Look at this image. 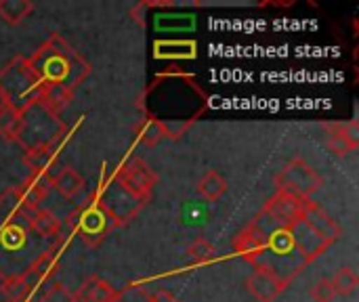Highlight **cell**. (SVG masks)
<instances>
[{
    "mask_svg": "<svg viewBox=\"0 0 359 302\" xmlns=\"http://www.w3.org/2000/svg\"><path fill=\"white\" fill-rule=\"evenodd\" d=\"M265 231L261 229V225L252 219L233 240V252L238 256H242L244 261H248L252 267L261 261L263 252H265Z\"/></svg>",
    "mask_w": 359,
    "mask_h": 302,
    "instance_id": "obj_8",
    "label": "cell"
},
{
    "mask_svg": "<svg viewBox=\"0 0 359 302\" xmlns=\"http://www.w3.org/2000/svg\"><path fill=\"white\" fill-rule=\"evenodd\" d=\"M145 302H179V298L172 292H168V290H156V292H151L147 296Z\"/></svg>",
    "mask_w": 359,
    "mask_h": 302,
    "instance_id": "obj_26",
    "label": "cell"
},
{
    "mask_svg": "<svg viewBox=\"0 0 359 302\" xmlns=\"http://www.w3.org/2000/svg\"><path fill=\"white\" fill-rule=\"evenodd\" d=\"M34 13L32 0H0V19L6 25H19Z\"/></svg>",
    "mask_w": 359,
    "mask_h": 302,
    "instance_id": "obj_17",
    "label": "cell"
},
{
    "mask_svg": "<svg viewBox=\"0 0 359 302\" xmlns=\"http://www.w3.org/2000/svg\"><path fill=\"white\" fill-rule=\"evenodd\" d=\"M341 128H343V137H345V141L349 143V147H351V149H358L359 147V122L358 120L341 122Z\"/></svg>",
    "mask_w": 359,
    "mask_h": 302,
    "instance_id": "obj_25",
    "label": "cell"
},
{
    "mask_svg": "<svg viewBox=\"0 0 359 302\" xmlns=\"http://www.w3.org/2000/svg\"><path fill=\"white\" fill-rule=\"evenodd\" d=\"M17 187L23 193V198L27 200L29 206L40 208L38 204L44 202L48 191H50V172H29V177Z\"/></svg>",
    "mask_w": 359,
    "mask_h": 302,
    "instance_id": "obj_13",
    "label": "cell"
},
{
    "mask_svg": "<svg viewBox=\"0 0 359 302\" xmlns=\"http://www.w3.org/2000/svg\"><path fill=\"white\" fill-rule=\"evenodd\" d=\"M2 294L6 296V302H27L32 301V290L29 286L25 284V280L19 275H13V277H6L2 282Z\"/></svg>",
    "mask_w": 359,
    "mask_h": 302,
    "instance_id": "obj_20",
    "label": "cell"
},
{
    "mask_svg": "<svg viewBox=\"0 0 359 302\" xmlns=\"http://www.w3.org/2000/svg\"><path fill=\"white\" fill-rule=\"evenodd\" d=\"M303 219V200L284 191H276L273 198L263 206L255 221L265 229H290Z\"/></svg>",
    "mask_w": 359,
    "mask_h": 302,
    "instance_id": "obj_6",
    "label": "cell"
},
{
    "mask_svg": "<svg viewBox=\"0 0 359 302\" xmlns=\"http://www.w3.org/2000/svg\"><path fill=\"white\" fill-rule=\"evenodd\" d=\"M311 298L316 302H332L337 298V292H334V288H332V284H330V280H320L313 288H311Z\"/></svg>",
    "mask_w": 359,
    "mask_h": 302,
    "instance_id": "obj_24",
    "label": "cell"
},
{
    "mask_svg": "<svg viewBox=\"0 0 359 302\" xmlns=\"http://www.w3.org/2000/svg\"><path fill=\"white\" fill-rule=\"evenodd\" d=\"M187 259H189V263L196 265V267L210 265V263L217 261V248H215L208 240L198 238V240L187 248Z\"/></svg>",
    "mask_w": 359,
    "mask_h": 302,
    "instance_id": "obj_19",
    "label": "cell"
},
{
    "mask_svg": "<svg viewBox=\"0 0 359 302\" xmlns=\"http://www.w3.org/2000/svg\"><path fill=\"white\" fill-rule=\"evenodd\" d=\"M227 187H229V183H227V179L219 170H208L198 181V193L206 202H219L227 193Z\"/></svg>",
    "mask_w": 359,
    "mask_h": 302,
    "instance_id": "obj_15",
    "label": "cell"
},
{
    "mask_svg": "<svg viewBox=\"0 0 359 302\" xmlns=\"http://www.w3.org/2000/svg\"><path fill=\"white\" fill-rule=\"evenodd\" d=\"M57 271H59V250H57V248H50V250H46L44 254H40V256L21 273V277L25 280V284L29 286V290L36 292V288L42 286L46 280H50Z\"/></svg>",
    "mask_w": 359,
    "mask_h": 302,
    "instance_id": "obj_10",
    "label": "cell"
},
{
    "mask_svg": "<svg viewBox=\"0 0 359 302\" xmlns=\"http://www.w3.org/2000/svg\"><path fill=\"white\" fill-rule=\"evenodd\" d=\"M0 86L17 109L25 111L36 105L40 80L36 78L27 57L17 55L0 69Z\"/></svg>",
    "mask_w": 359,
    "mask_h": 302,
    "instance_id": "obj_3",
    "label": "cell"
},
{
    "mask_svg": "<svg viewBox=\"0 0 359 302\" xmlns=\"http://www.w3.org/2000/svg\"><path fill=\"white\" fill-rule=\"evenodd\" d=\"M286 288L288 284L265 267H255L252 275L246 280V290L259 302H273Z\"/></svg>",
    "mask_w": 359,
    "mask_h": 302,
    "instance_id": "obj_9",
    "label": "cell"
},
{
    "mask_svg": "<svg viewBox=\"0 0 359 302\" xmlns=\"http://www.w3.org/2000/svg\"><path fill=\"white\" fill-rule=\"evenodd\" d=\"M166 137V130H164V124L158 120V118H147L143 130H141V141L145 145H156L160 139Z\"/></svg>",
    "mask_w": 359,
    "mask_h": 302,
    "instance_id": "obj_22",
    "label": "cell"
},
{
    "mask_svg": "<svg viewBox=\"0 0 359 302\" xmlns=\"http://www.w3.org/2000/svg\"><path fill=\"white\" fill-rule=\"evenodd\" d=\"M23 114L21 109H17L15 105H8L4 111H0V137L4 141L17 143L21 137V128H23Z\"/></svg>",
    "mask_w": 359,
    "mask_h": 302,
    "instance_id": "obj_16",
    "label": "cell"
},
{
    "mask_svg": "<svg viewBox=\"0 0 359 302\" xmlns=\"http://www.w3.org/2000/svg\"><path fill=\"white\" fill-rule=\"evenodd\" d=\"M40 302H78L76 301V294L72 290H67L61 282H55L44 294Z\"/></svg>",
    "mask_w": 359,
    "mask_h": 302,
    "instance_id": "obj_23",
    "label": "cell"
},
{
    "mask_svg": "<svg viewBox=\"0 0 359 302\" xmlns=\"http://www.w3.org/2000/svg\"><path fill=\"white\" fill-rule=\"evenodd\" d=\"M124 290H116L107 280L99 275H90L84 280L80 290L76 292L78 302H118L122 298Z\"/></svg>",
    "mask_w": 359,
    "mask_h": 302,
    "instance_id": "obj_11",
    "label": "cell"
},
{
    "mask_svg": "<svg viewBox=\"0 0 359 302\" xmlns=\"http://www.w3.org/2000/svg\"><path fill=\"white\" fill-rule=\"evenodd\" d=\"M337 296H349L358 290L359 286V277L358 273L351 269V267H343L334 273V277L330 280Z\"/></svg>",
    "mask_w": 359,
    "mask_h": 302,
    "instance_id": "obj_21",
    "label": "cell"
},
{
    "mask_svg": "<svg viewBox=\"0 0 359 302\" xmlns=\"http://www.w3.org/2000/svg\"><path fill=\"white\" fill-rule=\"evenodd\" d=\"M67 223L88 248L101 246L107 235H111L118 227L124 225L122 217L95 193L67 217Z\"/></svg>",
    "mask_w": 359,
    "mask_h": 302,
    "instance_id": "obj_2",
    "label": "cell"
},
{
    "mask_svg": "<svg viewBox=\"0 0 359 302\" xmlns=\"http://www.w3.org/2000/svg\"><path fill=\"white\" fill-rule=\"evenodd\" d=\"M8 105H13V103H11V99L6 97V92H4V90H2V86H0V111H4Z\"/></svg>",
    "mask_w": 359,
    "mask_h": 302,
    "instance_id": "obj_27",
    "label": "cell"
},
{
    "mask_svg": "<svg viewBox=\"0 0 359 302\" xmlns=\"http://www.w3.org/2000/svg\"><path fill=\"white\" fill-rule=\"evenodd\" d=\"M324 132H326V147L339 156V158H345L347 153H351L353 149L349 147V143L345 141L343 137V128H341V122H330V124H322Z\"/></svg>",
    "mask_w": 359,
    "mask_h": 302,
    "instance_id": "obj_18",
    "label": "cell"
},
{
    "mask_svg": "<svg viewBox=\"0 0 359 302\" xmlns=\"http://www.w3.org/2000/svg\"><path fill=\"white\" fill-rule=\"evenodd\" d=\"M25 225L29 231H34L36 235L40 238H48V240H55V238H61V221L50 212V210H32L27 217H25Z\"/></svg>",
    "mask_w": 359,
    "mask_h": 302,
    "instance_id": "obj_12",
    "label": "cell"
},
{
    "mask_svg": "<svg viewBox=\"0 0 359 302\" xmlns=\"http://www.w3.org/2000/svg\"><path fill=\"white\" fill-rule=\"evenodd\" d=\"M84 179L78 170L74 168H61L55 177H50V187L57 189L63 198L74 200L76 195H80L84 191Z\"/></svg>",
    "mask_w": 359,
    "mask_h": 302,
    "instance_id": "obj_14",
    "label": "cell"
},
{
    "mask_svg": "<svg viewBox=\"0 0 359 302\" xmlns=\"http://www.w3.org/2000/svg\"><path fill=\"white\" fill-rule=\"evenodd\" d=\"M273 185H276V191H284V193L305 200L322 189L324 177L303 158H294L276 174Z\"/></svg>",
    "mask_w": 359,
    "mask_h": 302,
    "instance_id": "obj_4",
    "label": "cell"
},
{
    "mask_svg": "<svg viewBox=\"0 0 359 302\" xmlns=\"http://www.w3.org/2000/svg\"><path fill=\"white\" fill-rule=\"evenodd\" d=\"M303 223L326 244H334L341 238V225L311 198L303 200Z\"/></svg>",
    "mask_w": 359,
    "mask_h": 302,
    "instance_id": "obj_7",
    "label": "cell"
},
{
    "mask_svg": "<svg viewBox=\"0 0 359 302\" xmlns=\"http://www.w3.org/2000/svg\"><path fill=\"white\" fill-rule=\"evenodd\" d=\"M27 61L40 80V86L63 88L72 95L93 71V65L57 32L50 34Z\"/></svg>",
    "mask_w": 359,
    "mask_h": 302,
    "instance_id": "obj_1",
    "label": "cell"
},
{
    "mask_svg": "<svg viewBox=\"0 0 359 302\" xmlns=\"http://www.w3.org/2000/svg\"><path fill=\"white\" fill-rule=\"evenodd\" d=\"M114 183L130 198L137 202V206L141 208L143 204L149 202L154 187L158 185V177L156 172L147 166V162H143L141 158H133L128 162H124L116 174H114Z\"/></svg>",
    "mask_w": 359,
    "mask_h": 302,
    "instance_id": "obj_5",
    "label": "cell"
}]
</instances>
